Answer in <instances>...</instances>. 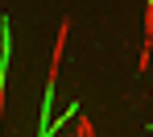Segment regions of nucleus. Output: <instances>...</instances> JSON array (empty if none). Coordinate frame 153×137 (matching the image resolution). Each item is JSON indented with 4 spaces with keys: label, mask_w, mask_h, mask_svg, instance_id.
<instances>
[{
    "label": "nucleus",
    "mask_w": 153,
    "mask_h": 137,
    "mask_svg": "<svg viewBox=\"0 0 153 137\" xmlns=\"http://www.w3.org/2000/svg\"><path fill=\"white\" fill-rule=\"evenodd\" d=\"M75 137H95V129H91L87 116H79V121H75Z\"/></svg>",
    "instance_id": "nucleus-3"
},
{
    "label": "nucleus",
    "mask_w": 153,
    "mask_h": 137,
    "mask_svg": "<svg viewBox=\"0 0 153 137\" xmlns=\"http://www.w3.org/2000/svg\"><path fill=\"white\" fill-rule=\"evenodd\" d=\"M149 54H153V4H145V21H141V58H137V71L149 67Z\"/></svg>",
    "instance_id": "nucleus-2"
},
{
    "label": "nucleus",
    "mask_w": 153,
    "mask_h": 137,
    "mask_svg": "<svg viewBox=\"0 0 153 137\" xmlns=\"http://www.w3.org/2000/svg\"><path fill=\"white\" fill-rule=\"evenodd\" d=\"M66 37H71V17H62V25H58V42H54L50 50V75H46V112H50V96H54V83H58V71H62V50H66Z\"/></svg>",
    "instance_id": "nucleus-1"
}]
</instances>
